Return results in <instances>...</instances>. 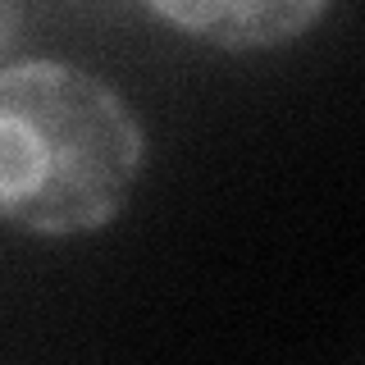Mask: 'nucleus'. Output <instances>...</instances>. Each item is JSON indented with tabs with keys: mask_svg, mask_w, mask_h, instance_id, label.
<instances>
[{
	"mask_svg": "<svg viewBox=\"0 0 365 365\" xmlns=\"http://www.w3.org/2000/svg\"><path fill=\"white\" fill-rule=\"evenodd\" d=\"M146 133L106 78L64 60L0 64V220L78 237L119 220Z\"/></svg>",
	"mask_w": 365,
	"mask_h": 365,
	"instance_id": "1",
	"label": "nucleus"
},
{
	"mask_svg": "<svg viewBox=\"0 0 365 365\" xmlns=\"http://www.w3.org/2000/svg\"><path fill=\"white\" fill-rule=\"evenodd\" d=\"M169 28L220 51H269L302 37L329 0H146Z\"/></svg>",
	"mask_w": 365,
	"mask_h": 365,
	"instance_id": "2",
	"label": "nucleus"
},
{
	"mask_svg": "<svg viewBox=\"0 0 365 365\" xmlns=\"http://www.w3.org/2000/svg\"><path fill=\"white\" fill-rule=\"evenodd\" d=\"M14 32H19V0H0V55L14 46Z\"/></svg>",
	"mask_w": 365,
	"mask_h": 365,
	"instance_id": "3",
	"label": "nucleus"
}]
</instances>
